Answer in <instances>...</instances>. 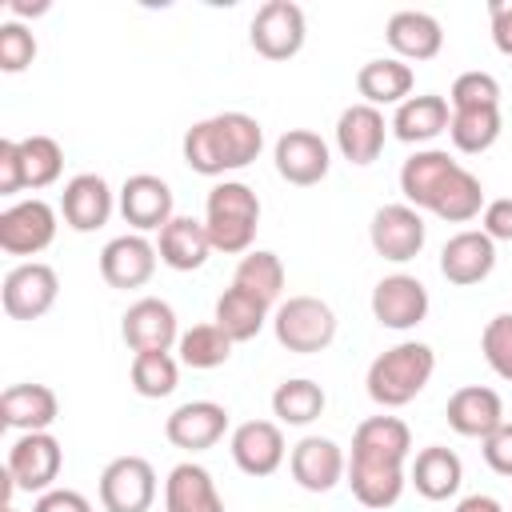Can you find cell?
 Segmentation results:
<instances>
[{
    "mask_svg": "<svg viewBox=\"0 0 512 512\" xmlns=\"http://www.w3.org/2000/svg\"><path fill=\"white\" fill-rule=\"evenodd\" d=\"M264 148V128L248 112H216L184 132V164L200 176L248 168Z\"/></svg>",
    "mask_w": 512,
    "mask_h": 512,
    "instance_id": "obj_1",
    "label": "cell"
},
{
    "mask_svg": "<svg viewBox=\"0 0 512 512\" xmlns=\"http://www.w3.org/2000/svg\"><path fill=\"white\" fill-rule=\"evenodd\" d=\"M432 372H436V352L424 340H400L396 348L380 352L368 364L364 384L380 408H404L428 388Z\"/></svg>",
    "mask_w": 512,
    "mask_h": 512,
    "instance_id": "obj_2",
    "label": "cell"
},
{
    "mask_svg": "<svg viewBox=\"0 0 512 512\" xmlns=\"http://www.w3.org/2000/svg\"><path fill=\"white\" fill-rule=\"evenodd\" d=\"M204 228L212 252H252L260 228V196L240 180H220L204 200Z\"/></svg>",
    "mask_w": 512,
    "mask_h": 512,
    "instance_id": "obj_3",
    "label": "cell"
},
{
    "mask_svg": "<svg viewBox=\"0 0 512 512\" xmlns=\"http://www.w3.org/2000/svg\"><path fill=\"white\" fill-rule=\"evenodd\" d=\"M272 332H276L280 348H288L296 356H312L336 340V312L320 296H288L272 312Z\"/></svg>",
    "mask_w": 512,
    "mask_h": 512,
    "instance_id": "obj_4",
    "label": "cell"
},
{
    "mask_svg": "<svg viewBox=\"0 0 512 512\" xmlns=\"http://www.w3.org/2000/svg\"><path fill=\"white\" fill-rule=\"evenodd\" d=\"M64 468V448L52 432H20L8 448L4 472L20 492H48L56 488V476Z\"/></svg>",
    "mask_w": 512,
    "mask_h": 512,
    "instance_id": "obj_5",
    "label": "cell"
},
{
    "mask_svg": "<svg viewBox=\"0 0 512 512\" xmlns=\"http://www.w3.org/2000/svg\"><path fill=\"white\" fill-rule=\"evenodd\" d=\"M304 36H308V20H304V8L292 0L260 4L248 28V40L264 60H292L304 48Z\"/></svg>",
    "mask_w": 512,
    "mask_h": 512,
    "instance_id": "obj_6",
    "label": "cell"
},
{
    "mask_svg": "<svg viewBox=\"0 0 512 512\" xmlns=\"http://www.w3.org/2000/svg\"><path fill=\"white\" fill-rule=\"evenodd\" d=\"M60 296V276L44 260H24L4 276L0 300L12 320H40Z\"/></svg>",
    "mask_w": 512,
    "mask_h": 512,
    "instance_id": "obj_7",
    "label": "cell"
},
{
    "mask_svg": "<svg viewBox=\"0 0 512 512\" xmlns=\"http://www.w3.org/2000/svg\"><path fill=\"white\" fill-rule=\"evenodd\" d=\"M156 500V472L144 456H116L100 472L104 512H148Z\"/></svg>",
    "mask_w": 512,
    "mask_h": 512,
    "instance_id": "obj_8",
    "label": "cell"
},
{
    "mask_svg": "<svg viewBox=\"0 0 512 512\" xmlns=\"http://www.w3.org/2000/svg\"><path fill=\"white\" fill-rule=\"evenodd\" d=\"M56 240V208L40 196L0 212V248L8 256H36Z\"/></svg>",
    "mask_w": 512,
    "mask_h": 512,
    "instance_id": "obj_9",
    "label": "cell"
},
{
    "mask_svg": "<svg viewBox=\"0 0 512 512\" xmlns=\"http://www.w3.org/2000/svg\"><path fill=\"white\" fill-rule=\"evenodd\" d=\"M424 216L412 208V204H384L372 212V224H368V240L376 248V256L392 260V264H404L412 256H420L424 248Z\"/></svg>",
    "mask_w": 512,
    "mask_h": 512,
    "instance_id": "obj_10",
    "label": "cell"
},
{
    "mask_svg": "<svg viewBox=\"0 0 512 512\" xmlns=\"http://www.w3.org/2000/svg\"><path fill=\"white\" fill-rule=\"evenodd\" d=\"M120 336L132 352H172V344H180V324L168 300L140 296L136 304H128L120 320Z\"/></svg>",
    "mask_w": 512,
    "mask_h": 512,
    "instance_id": "obj_11",
    "label": "cell"
},
{
    "mask_svg": "<svg viewBox=\"0 0 512 512\" xmlns=\"http://www.w3.org/2000/svg\"><path fill=\"white\" fill-rule=\"evenodd\" d=\"M272 160H276L280 180H288V184H296V188L320 184V180L328 176V168H332L328 144H324L316 132H308V128H288V132L276 140Z\"/></svg>",
    "mask_w": 512,
    "mask_h": 512,
    "instance_id": "obj_12",
    "label": "cell"
},
{
    "mask_svg": "<svg viewBox=\"0 0 512 512\" xmlns=\"http://www.w3.org/2000/svg\"><path fill=\"white\" fill-rule=\"evenodd\" d=\"M372 316L392 332H408L428 316V288L408 272H392L372 288Z\"/></svg>",
    "mask_w": 512,
    "mask_h": 512,
    "instance_id": "obj_13",
    "label": "cell"
},
{
    "mask_svg": "<svg viewBox=\"0 0 512 512\" xmlns=\"http://www.w3.org/2000/svg\"><path fill=\"white\" fill-rule=\"evenodd\" d=\"M224 432H228V408L216 400H188L164 420L168 444L184 448V452H204V448L220 444Z\"/></svg>",
    "mask_w": 512,
    "mask_h": 512,
    "instance_id": "obj_14",
    "label": "cell"
},
{
    "mask_svg": "<svg viewBox=\"0 0 512 512\" xmlns=\"http://www.w3.org/2000/svg\"><path fill=\"white\" fill-rule=\"evenodd\" d=\"M288 468H292V480L304 492H332L348 476L344 448L336 440H328V436H304L288 452Z\"/></svg>",
    "mask_w": 512,
    "mask_h": 512,
    "instance_id": "obj_15",
    "label": "cell"
},
{
    "mask_svg": "<svg viewBox=\"0 0 512 512\" xmlns=\"http://www.w3.org/2000/svg\"><path fill=\"white\" fill-rule=\"evenodd\" d=\"M156 260H160L156 244H148L140 232H128V236H116V240L104 244L100 276H104L108 288H124V292L128 288H144L152 280V272H156Z\"/></svg>",
    "mask_w": 512,
    "mask_h": 512,
    "instance_id": "obj_16",
    "label": "cell"
},
{
    "mask_svg": "<svg viewBox=\"0 0 512 512\" xmlns=\"http://www.w3.org/2000/svg\"><path fill=\"white\" fill-rule=\"evenodd\" d=\"M384 140H388V124H384V112L372 108V104H348L336 120V148L348 164H372L380 160L384 152Z\"/></svg>",
    "mask_w": 512,
    "mask_h": 512,
    "instance_id": "obj_17",
    "label": "cell"
},
{
    "mask_svg": "<svg viewBox=\"0 0 512 512\" xmlns=\"http://www.w3.org/2000/svg\"><path fill=\"white\" fill-rule=\"evenodd\" d=\"M492 268H496V240H488L480 228H464L440 248V276L456 288L488 280Z\"/></svg>",
    "mask_w": 512,
    "mask_h": 512,
    "instance_id": "obj_18",
    "label": "cell"
},
{
    "mask_svg": "<svg viewBox=\"0 0 512 512\" xmlns=\"http://www.w3.org/2000/svg\"><path fill=\"white\" fill-rule=\"evenodd\" d=\"M284 432L272 420H244L232 428V460L244 476H272L284 464Z\"/></svg>",
    "mask_w": 512,
    "mask_h": 512,
    "instance_id": "obj_19",
    "label": "cell"
},
{
    "mask_svg": "<svg viewBox=\"0 0 512 512\" xmlns=\"http://www.w3.org/2000/svg\"><path fill=\"white\" fill-rule=\"evenodd\" d=\"M112 208H116L112 188L96 172L72 176L64 184V192H60V216H64V224L72 232H96V228H104L108 216H112Z\"/></svg>",
    "mask_w": 512,
    "mask_h": 512,
    "instance_id": "obj_20",
    "label": "cell"
},
{
    "mask_svg": "<svg viewBox=\"0 0 512 512\" xmlns=\"http://www.w3.org/2000/svg\"><path fill=\"white\" fill-rule=\"evenodd\" d=\"M120 216L144 236V232H160L176 212H172V188L152 176V172H136L124 180L120 188Z\"/></svg>",
    "mask_w": 512,
    "mask_h": 512,
    "instance_id": "obj_21",
    "label": "cell"
},
{
    "mask_svg": "<svg viewBox=\"0 0 512 512\" xmlns=\"http://www.w3.org/2000/svg\"><path fill=\"white\" fill-rule=\"evenodd\" d=\"M448 428L460 432V436H472V440H484L492 436L500 424H504V400L496 388L488 384H464L448 396Z\"/></svg>",
    "mask_w": 512,
    "mask_h": 512,
    "instance_id": "obj_22",
    "label": "cell"
},
{
    "mask_svg": "<svg viewBox=\"0 0 512 512\" xmlns=\"http://www.w3.org/2000/svg\"><path fill=\"white\" fill-rule=\"evenodd\" d=\"M412 452V432L400 416H368L352 432V460L364 464H400Z\"/></svg>",
    "mask_w": 512,
    "mask_h": 512,
    "instance_id": "obj_23",
    "label": "cell"
},
{
    "mask_svg": "<svg viewBox=\"0 0 512 512\" xmlns=\"http://www.w3.org/2000/svg\"><path fill=\"white\" fill-rule=\"evenodd\" d=\"M60 416V400L48 384H12L0 396V424L16 432H48Z\"/></svg>",
    "mask_w": 512,
    "mask_h": 512,
    "instance_id": "obj_24",
    "label": "cell"
},
{
    "mask_svg": "<svg viewBox=\"0 0 512 512\" xmlns=\"http://www.w3.org/2000/svg\"><path fill=\"white\" fill-rule=\"evenodd\" d=\"M396 60H432L440 56L444 48V28L432 12H416V8H404V12H392L388 16V28H384Z\"/></svg>",
    "mask_w": 512,
    "mask_h": 512,
    "instance_id": "obj_25",
    "label": "cell"
},
{
    "mask_svg": "<svg viewBox=\"0 0 512 512\" xmlns=\"http://www.w3.org/2000/svg\"><path fill=\"white\" fill-rule=\"evenodd\" d=\"M164 512H224V496L208 468L184 460L164 480Z\"/></svg>",
    "mask_w": 512,
    "mask_h": 512,
    "instance_id": "obj_26",
    "label": "cell"
},
{
    "mask_svg": "<svg viewBox=\"0 0 512 512\" xmlns=\"http://www.w3.org/2000/svg\"><path fill=\"white\" fill-rule=\"evenodd\" d=\"M452 172H456V160H452L444 148H420V152H412V156L400 164V192H404V204H412L416 212L428 208Z\"/></svg>",
    "mask_w": 512,
    "mask_h": 512,
    "instance_id": "obj_27",
    "label": "cell"
},
{
    "mask_svg": "<svg viewBox=\"0 0 512 512\" xmlns=\"http://www.w3.org/2000/svg\"><path fill=\"white\" fill-rule=\"evenodd\" d=\"M156 252H160V260H164L172 272H196V268H204V260H208V252H212V240H208L204 220L172 216V220L160 228Z\"/></svg>",
    "mask_w": 512,
    "mask_h": 512,
    "instance_id": "obj_28",
    "label": "cell"
},
{
    "mask_svg": "<svg viewBox=\"0 0 512 512\" xmlns=\"http://www.w3.org/2000/svg\"><path fill=\"white\" fill-rule=\"evenodd\" d=\"M412 488L424 496V500H448L460 492V480H464V464L452 448L444 444H428L416 452L412 460V472H408Z\"/></svg>",
    "mask_w": 512,
    "mask_h": 512,
    "instance_id": "obj_29",
    "label": "cell"
},
{
    "mask_svg": "<svg viewBox=\"0 0 512 512\" xmlns=\"http://www.w3.org/2000/svg\"><path fill=\"white\" fill-rule=\"evenodd\" d=\"M412 84H416L412 64H404V60H396V56L368 60V64H360V72H356V92H360L364 104H372V108H380V104H396V108H400V104L412 96Z\"/></svg>",
    "mask_w": 512,
    "mask_h": 512,
    "instance_id": "obj_30",
    "label": "cell"
},
{
    "mask_svg": "<svg viewBox=\"0 0 512 512\" xmlns=\"http://www.w3.org/2000/svg\"><path fill=\"white\" fill-rule=\"evenodd\" d=\"M448 120H452L448 100L436 96V92H424V96H408V100L396 108L392 132H396V140H404V144H428V140H436L440 132H448Z\"/></svg>",
    "mask_w": 512,
    "mask_h": 512,
    "instance_id": "obj_31",
    "label": "cell"
},
{
    "mask_svg": "<svg viewBox=\"0 0 512 512\" xmlns=\"http://www.w3.org/2000/svg\"><path fill=\"white\" fill-rule=\"evenodd\" d=\"M404 468L400 464H364V460H348V488L352 496L372 508V512H384L392 508L400 496H404Z\"/></svg>",
    "mask_w": 512,
    "mask_h": 512,
    "instance_id": "obj_32",
    "label": "cell"
},
{
    "mask_svg": "<svg viewBox=\"0 0 512 512\" xmlns=\"http://www.w3.org/2000/svg\"><path fill=\"white\" fill-rule=\"evenodd\" d=\"M212 324H216L232 344H244V340L260 336V328L268 324V304L256 300V296H248L244 288H224L220 300H216Z\"/></svg>",
    "mask_w": 512,
    "mask_h": 512,
    "instance_id": "obj_33",
    "label": "cell"
},
{
    "mask_svg": "<svg viewBox=\"0 0 512 512\" xmlns=\"http://www.w3.org/2000/svg\"><path fill=\"white\" fill-rule=\"evenodd\" d=\"M428 212L440 216V220H448V224H468V220H476L484 212V184L464 164H456V172L444 180V188L436 192V200L428 204Z\"/></svg>",
    "mask_w": 512,
    "mask_h": 512,
    "instance_id": "obj_34",
    "label": "cell"
},
{
    "mask_svg": "<svg viewBox=\"0 0 512 512\" xmlns=\"http://www.w3.org/2000/svg\"><path fill=\"white\" fill-rule=\"evenodd\" d=\"M232 288H244L248 296L264 300L272 308L280 300V292H284V264H280V256L268 252V248L244 252L240 264H236V272H232Z\"/></svg>",
    "mask_w": 512,
    "mask_h": 512,
    "instance_id": "obj_35",
    "label": "cell"
},
{
    "mask_svg": "<svg viewBox=\"0 0 512 512\" xmlns=\"http://www.w3.org/2000/svg\"><path fill=\"white\" fill-rule=\"evenodd\" d=\"M324 404H328L324 388H320L316 380H308V376L284 380V384H276V392H272V412H276V420H280V424H292V428L312 424V420L324 412Z\"/></svg>",
    "mask_w": 512,
    "mask_h": 512,
    "instance_id": "obj_36",
    "label": "cell"
},
{
    "mask_svg": "<svg viewBox=\"0 0 512 512\" xmlns=\"http://www.w3.org/2000/svg\"><path fill=\"white\" fill-rule=\"evenodd\" d=\"M448 136L456 144V152H488L500 140V108H460L448 120Z\"/></svg>",
    "mask_w": 512,
    "mask_h": 512,
    "instance_id": "obj_37",
    "label": "cell"
},
{
    "mask_svg": "<svg viewBox=\"0 0 512 512\" xmlns=\"http://www.w3.org/2000/svg\"><path fill=\"white\" fill-rule=\"evenodd\" d=\"M176 352H180V364H188V368H196V372H208V368L228 364L232 340H228L216 324H192L188 332H180Z\"/></svg>",
    "mask_w": 512,
    "mask_h": 512,
    "instance_id": "obj_38",
    "label": "cell"
},
{
    "mask_svg": "<svg viewBox=\"0 0 512 512\" xmlns=\"http://www.w3.org/2000/svg\"><path fill=\"white\" fill-rule=\"evenodd\" d=\"M180 380V364L172 360V352H136L132 356V388L144 400H160L172 396Z\"/></svg>",
    "mask_w": 512,
    "mask_h": 512,
    "instance_id": "obj_39",
    "label": "cell"
},
{
    "mask_svg": "<svg viewBox=\"0 0 512 512\" xmlns=\"http://www.w3.org/2000/svg\"><path fill=\"white\" fill-rule=\"evenodd\" d=\"M20 164L28 188H48L64 172V148L52 136H24L20 140Z\"/></svg>",
    "mask_w": 512,
    "mask_h": 512,
    "instance_id": "obj_40",
    "label": "cell"
},
{
    "mask_svg": "<svg viewBox=\"0 0 512 512\" xmlns=\"http://www.w3.org/2000/svg\"><path fill=\"white\" fill-rule=\"evenodd\" d=\"M448 104L452 112L460 108H500V80L492 72H460L448 88Z\"/></svg>",
    "mask_w": 512,
    "mask_h": 512,
    "instance_id": "obj_41",
    "label": "cell"
},
{
    "mask_svg": "<svg viewBox=\"0 0 512 512\" xmlns=\"http://www.w3.org/2000/svg\"><path fill=\"white\" fill-rule=\"evenodd\" d=\"M480 352L500 380H512V312H500L480 332Z\"/></svg>",
    "mask_w": 512,
    "mask_h": 512,
    "instance_id": "obj_42",
    "label": "cell"
},
{
    "mask_svg": "<svg viewBox=\"0 0 512 512\" xmlns=\"http://www.w3.org/2000/svg\"><path fill=\"white\" fill-rule=\"evenodd\" d=\"M36 60V36L20 20L0 24V68L4 72H24Z\"/></svg>",
    "mask_w": 512,
    "mask_h": 512,
    "instance_id": "obj_43",
    "label": "cell"
},
{
    "mask_svg": "<svg viewBox=\"0 0 512 512\" xmlns=\"http://www.w3.org/2000/svg\"><path fill=\"white\" fill-rule=\"evenodd\" d=\"M480 444H484V448H480V452H484V464H488L496 476H508V480H512V424L504 420V424H500L492 436H484Z\"/></svg>",
    "mask_w": 512,
    "mask_h": 512,
    "instance_id": "obj_44",
    "label": "cell"
},
{
    "mask_svg": "<svg viewBox=\"0 0 512 512\" xmlns=\"http://www.w3.org/2000/svg\"><path fill=\"white\" fill-rule=\"evenodd\" d=\"M24 184V164H20V140H0V196H16Z\"/></svg>",
    "mask_w": 512,
    "mask_h": 512,
    "instance_id": "obj_45",
    "label": "cell"
},
{
    "mask_svg": "<svg viewBox=\"0 0 512 512\" xmlns=\"http://www.w3.org/2000/svg\"><path fill=\"white\" fill-rule=\"evenodd\" d=\"M480 232L488 240H512V196H500V200H488L484 212H480Z\"/></svg>",
    "mask_w": 512,
    "mask_h": 512,
    "instance_id": "obj_46",
    "label": "cell"
},
{
    "mask_svg": "<svg viewBox=\"0 0 512 512\" xmlns=\"http://www.w3.org/2000/svg\"><path fill=\"white\" fill-rule=\"evenodd\" d=\"M32 512H92V504L76 488H48V492H40Z\"/></svg>",
    "mask_w": 512,
    "mask_h": 512,
    "instance_id": "obj_47",
    "label": "cell"
},
{
    "mask_svg": "<svg viewBox=\"0 0 512 512\" xmlns=\"http://www.w3.org/2000/svg\"><path fill=\"white\" fill-rule=\"evenodd\" d=\"M488 16H492V44L504 56H512V0H492Z\"/></svg>",
    "mask_w": 512,
    "mask_h": 512,
    "instance_id": "obj_48",
    "label": "cell"
},
{
    "mask_svg": "<svg viewBox=\"0 0 512 512\" xmlns=\"http://www.w3.org/2000/svg\"><path fill=\"white\" fill-rule=\"evenodd\" d=\"M452 512H504V504L496 500V496H484V492H472V496H464Z\"/></svg>",
    "mask_w": 512,
    "mask_h": 512,
    "instance_id": "obj_49",
    "label": "cell"
},
{
    "mask_svg": "<svg viewBox=\"0 0 512 512\" xmlns=\"http://www.w3.org/2000/svg\"><path fill=\"white\" fill-rule=\"evenodd\" d=\"M8 12H12V16H40V12H48V0H36V4H28V0H8Z\"/></svg>",
    "mask_w": 512,
    "mask_h": 512,
    "instance_id": "obj_50",
    "label": "cell"
},
{
    "mask_svg": "<svg viewBox=\"0 0 512 512\" xmlns=\"http://www.w3.org/2000/svg\"><path fill=\"white\" fill-rule=\"evenodd\" d=\"M0 512H16V508H12V504H4V508H0Z\"/></svg>",
    "mask_w": 512,
    "mask_h": 512,
    "instance_id": "obj_51",
    "label": "cell"
}]
</instances>
